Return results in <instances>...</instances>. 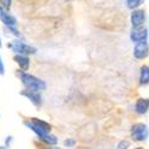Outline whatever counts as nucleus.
I'll use <instances>...</instances> for the list:
<instances>
[{
    "instance_id": "nucleus-4",
    "label": "nucleus",
    "mask_w": 149,
    "mask_h": 149,
    "mask_svg": "<svg viewBox=\"0 0 149 149\" xmlns=\"http://www.w3.org/2000/svg\"><path fill=\"white\" fill-rule=\"evenodd\" d=\"M149 136V129L144 123H135L130 128V137L134 142H144Z\"/></svg>"
},
{
    "instance_id": "nucleus-9",
    "label": "nucleus",
    "mask_w": 149,
    "mask_h": 149,
    "mask_svg": "<svg viewBox=\"0 0 149 149\" xmlns=\"http://www.w3.org/2000/svg\"><path fill=\"white\" fill-rule=\"evenodd\" d=\"M36 137L37 140H38L40 142H42L43 144L45 146H57L58 143V137L56 135L52 134V132H44V131H38V132H36Z\"/></svg>"
},
{
    "instance_id": "nucleus-22",
    "label": "nucleus",
    "mask_w": 149,
    "mask_h": 149,
    "mask_svg": "<svg viewBox=\"0 0 149 149\" xmlns=\"http://www.w3.org/2000/svg\"><path fill=\"white\" fill-rule=\"evenodd\" d=\"M54 149H67V148H61V147H55L54 146Z\"/></svg>"
},
{
    "instance_id": "nucleus-15",
    "label": "nucleus",
    "mask_w": 149,
    "mask_h": 149,
    "mask_svg": "<svg viewBox=\"0 0 149 149\" xmlns=\"http://www.w3.org/2000/svg\"><path fill=\"white\" fill-rule=\"evenodd\" d=\"M77 146V139L75 137H66L63 140V147L65 148H74Z\"/></svg>"
},
{
    "instance_id": "nucleus-17",
    "label": "nucleus",
    "mask_w": 149,
    "mask_h": 149,
    "mask_svg": "<svg viewBox=\"0 0 149 149\" xmlns=\"http://www.w3.org/2000/svg\"><path fill=\"white\" fill-rule=\"evenodd\" d=\"M0 6L4 7L6 11H10L12 7V0H0Z\"/></svg>"
},
{
    "instance_id": "nucleus-14",
    "label": "nucleus",
    "mask_w": 149,
    "mask_h": 149,
    "mask_svg": "<svg viewBox=\"0 0 149 149\" xmlns=\"http://www.w3.org/2000/svg\"><path fill=\"white\" fill-rule=\"evenodd\" d=\"M143 3V0H127V6L129 10H136L139 8Z\"/></svg>"
},
{
    "instance_id": "nucleus-8",
    "label": "nucleus",
    "mask_w": 149,
    "mask_h": 149,
    "mask_svg": "<svg viewBox=\"0 0 149 149\" xmlns=\"http://www.w3.org/2000/svg\"><path fill=\"white\" fill-rule=\"evenodd\" d=\"M0 22L4 24L5 28L18 26V19L16 16L10 13V11H6L4 7L0 6Z\"/></svg>"
},
{
    "instance_id": "nucleus-20",
    "label": "nucleus",
    "mask_w": 149,
    "mask_h": 149,
    "mask_svg": "<svg viewBox=\"0 0 149 149\" xmlns=\"http://www.w3.org/2000/svg\"><path fill=\"white\" fill-rule=\"evenodd\" d=\"M77 149H90L88 147H85V146H80V147H78Z\"/></svg>"
},
{
    "instance_id": "nucleus-7",
    "label": "nucleus",
    "mask_w": 149,
    "mask_h": 149,
    "mask_svg": "<svg viewBox=\"0 0 149 149\" xmlns=\"http://www.w3.org/2000/svg\"><path fill=\"white\" fill-rule=\"evenodd\" d=\"M129 37H130V41L132 43H139L142 41H147L148 40V29L144 28L143 25L139 26V28H131Z\"/></svg>"
},
{
    "instance_id": "nucleus-12",
    "label": "nucleus",
    "mask_w": 149,
    "mask_h": 149,
    "mask_svg": "<svg viewBox=\"0 0 149 149\" xmlns=\"http://www.w3.org/2000/svg\"><path fill=\"white\" fill-rule=\"evenodd\" d=\"M135 112L142 116L149 111V99L148 98H139L135 103Z\"/></svg>"
},
{
    "instance_id": "nucleus-5",
    "label": "nucleus",
    "mask_w": 149,
    "mask_h": 149,
    "mask_svg": "<svg viewBox=\"0 0 149 149\" xmlns=\"http://www.w3.org/2000/svg\"><path fill=\"white\" fill-rule=\"evenodd\" d=\"M42 92H37V91H31V90H26L23 88L19 94L24 98H26L28 100L36 107V110H41V107L43 106V97L41 94Z\"/></svg>"
},
{
    "instance_id": "nucleus-1",
    "label": "nucleus",
    "mask_w": 149,
    "mask_h": 149,
    "mask_svg": "<svg viewBox=\"0 0 149 149\" xmlns=\"http://www.w3.org/2000/svg\"><path fill=\"white\" fill-rule=\"evenodd\" d=\"M16 74L20 80L22 85L24 86V88L37 92H43L47 90V82L43 79L33 75V74H30L29 72H23L20 69H18Z\"/></svg>"
},
{
    "instance_id": "nucleus-25",
    "label": "nucleus",
    "mask_w": 149,
    "mask_h": 149,
    "mask_svg": "<svg viewBox=\"0 0 149 149\" xmlns=\"http://www.w3.org/2000/svg\"><path fill=\"white\" fill-rule=\"evenodd\" d=\"M148 23H149V17H148ZM148 32H149V31H148Z\"/></svg>"
},
{
    "instance_id": "nucleus-16",
    "label": "nucleus",
    "mask_w": 149,
    "mask_h": 149,
    "mask_svg": "<svg viewBox=\"0 0 149 149\" xmlns=\"http://www.w3.org/2000/svg\"><path fill=\"white\" fill-rule=\"evenodd\" d=\"M130 147V141L128 140H120L117 146H116V149H129Z\"/></svg>"
},
{
    "instance_id": "nucleus-3",
    "label": "nucleus",
    "mask_w": 149,
    "mask_h": 149,
    "mask_svg": "<svg viewBox=\"0 0 149 149\" xmlns=\"http://www.w3.org/2000/svg\"><path fill=\"white\" fill-rule=\"evenodd\" d=\"M23 125L29 130H40V131H44V132H52L53 131V125L49 122L41 119L38 117H29L23 119Z\"/></svg>"
},
{
    "instance_id": "nucleus-21",
    "label": "nucleus",
    "mask_w": 149,
    "mask_h": 149,
    "mask_svg": "<svg viewBox=\"0 0 149 149\" xmlns=\"http://www.w3.org/2000/svg\"><path fill=\"white\" fill-rule=\"evenodd\" d=\"M0 149H8V148H7V147H5V146L3 144V146H0Z\"/></svg>"
},
{
    "instance_id": "nucleus-10",
    "label": "nucleus",
    "mask_w": 149,
    "mask_h": 149,
    "mask_svg": "<svg viewBox=\"0 0 149 149\" xmlns=\"http://www.w3.org/2000/svg\"><path fill=\"white\" fill-rule=\"evenodd\" d=\"M146 20V12L144 10L141 8H136L131 11V15H130V24H131V28H139L142 26L144 24Z\"/></svg>"
},
{
    "instance_id": "nucleus-19",
    "label": "nucleus",
    "mask_w": 149,
    "mask_h": 149,
    "mask_svg": "<svg viewBox=\"0 0 149 149\" xmlns=\"http://www.w3.org/2000/svg\"><path fill=\"white\" fill-rule=\"evenodd\" d=\"M6 73V68H5V63L3 61V56L0 54V77H4Z\"/></svg>"
},
{
    "instance_id": "nucleus-11",
    "label": "nucleus",
    "mask_w": 149,
    "mask_h": 149,
    "mask_svg": "<svg viewBox=\"0 0 149 149\" xmlns=\"http://www.w3.org/2000/svg\"><path fill=\"white\" fill-rule=\"evenodd\" d=\"M13 62L18 66V69L23 72H28L30 69L31 60L28 55H22V54H15L13 55Z\"/></svg>"
},
{
    "instance_id": "nucleus-13",
    "label": "nucleus",
    "mask_w": 149,
    "mask_h": 149,
    "mask_svg": "<svg viewBox=\"0 0 149 149\" xmlns=\"http://www.w3.org/2000/svg\"><path fill=\"white\" fill-rule=\"evenodd\" d=\"M139 84L141 86L149 85V66L143 65L140 68V75H139Z\"/></svg>"
},
{
    "instance_id": "nucleus-6",
    "label": "nucleus",
    "mask_w": 149,
    "mask_h": 149,
    "mask_svg": "<svg viewBox=\"0 0 149 149\" xmlns=\"http://www.w3.org/2000/svg\"><path fill=\"white\" fill-rule=\"evenodd\" d=\"M132 55L136 60H144L149 56V43L148 41H142L139 43H135Z\"/></svg>"
},
{
    "instance_id": "nucleus-24",
    "label": "nucleus",
    "mask_w": 149,
    "mask_h": 149,
    "mask_svg": "<svg viewBox=\"0 0 149 149\" xmlns=\"http://www.w3.org/2000/svg\"><path fill=\"white\" fill-rule=\"evenodd\" d=\"M135 149H143L142 147H137V148H135Z\"/></svg>"
},
{
    "instance_id": "nucleus-18",
    "label": "nucleus",
    "mask_w": 149,
    "mask_h": 149,
    "mask_svg": "<svg viewBox=\"0 0 149 149\" xmlns=\"http://www.w3.org/2000/svg\"><path fill=\"white\" fill-rule=\"evenodd\" d=\"M13 136H11V135H8V136H6V139H5V142H4V146L5 147H7L8 149L12 147V143H13Z\"/></svg>"
},
{
    "instance_id": "nucleus-23",
    "label": "nucleus",
    "mask_w": 149,
    "mask_h": 149,
    "mask_svg": "<svg viewBox=\"0 0 149 149\" xmlns=\"http://www.w3.org/2000/svg\"><path fill=\"white\" fill-rule=\"evenodd\" d=\"M3 47V41H1V36H0V48Z\"/></svg>"
},
{
    "instance_id": "nucleus-2",
    "label": "nucleus",
    "mask_w": 149,
    "mask_h": 149,
    "mask_svg": "<svg viewBox=\"0 0 149 149\" xmlns=\"http://www.w3.org/2000/svg\"><path fill=\"white\" fill-rule=\"evenodd\" d=\"M6 45L13 54H22V55L32 56V55H36L37 53H38V49H37L35 45L29 44L28 42H25L22 37L12 40Z\"/></svg>"
}]
</instances>
